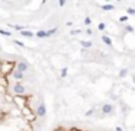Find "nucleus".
<instances>
[{"label": "nucleus", "mask_w": 135, "mask_h": 131, "mask_svg": "<svg viewBox=\"0 0 135 131\" xmlns=\"http://www.w3.org/2000/svg\"><path fill=\"white\" fill-rule=\"evenodd\" d=\"M12 76L16 79V80H22V79H23V73L18 72V70H13V72H12Z\"/></svg>", "instance_id": "nucleus-7"}, {"label": "nucleus", "mask_w": 135, "mask_h": 131, "mask_svg": "<svg viewBox=\"0 0 135 131\" xmlns=\"http://www.w3.org/2000/svg\"><path fill=\"white\" fill-rule=\"evenodd\" d=\"M70 34H71V35H79V34H82V31H80V29H73Z\"/></svg>", "instance_id": "nucleus-22"}, {"label": "nucleus", "mask_w": 135, "mask_h": 131, "mask_svg": "<svg viewBox=\"0 0 135 131\" xmlns=\"http://www.w3.org/2000/svg\"><path fill=\"white\" fill-rule=\"evenodd\" d=\"M35 37L36 38H48V34H47V31H44V29H39V31L35 34Z\"/></svg>", "instance_id": "nucleus-8"}, {"label": "nucleus", "mask_w": 135, "mask_h": 131, "mask_svg": "<svg viewBox=\"0 0 135 131\" xmlns=\"http://www.w3.org/2000/svg\"><path fill=\"white\" fill-rule=\"evenodd\" d=\"M36 115H38V117H45V115H47V106H45L44 102H41L39 105H38V108H36Z\"/></svg>", "instance_id": "nucleus-3"}, {"label": "nucleus", "mask_w": 135, "mask_h": 131, "mask_svg": "<svg viewBox=\"0 0 135 131\" xmlns=\"http://www.w3.org/2000/svg\"><path fill=\"white\" fill-rule=\"evenodd\" d=\"M115 131H123V130H122V127H116V128H115Z\"/></svg>", "instance_id": "nucleus-26"}, {"label": "nucleus", "mask_w": 135, "mask_h": 131, "mask_svg": "<svg viewBox=\"0 0 135 131\" xmlns=\"http://www.w3.org/2000/svg\"><path fill=\"white\" fill-rule=\"evenodd\" d=\"M0 51H2V50H0Z\"/></svg>", "instance_id": "nucleus-28"}, {"label": "nucleus", "mask_w": 135, "mask_h": 131, "mask_svg": "<svg viewBox=\"0 0 135 131\" xmlns=\"http://www.w3.org/2000/svg\"><path fill=\"white\" fill-rule=\"evenodd\" d=\"M93 114H94V109L91 108V109H89V111H87V112L84 114V115H86V117H91V115H93Z\"/></svg>", "instance_id": "nucleus-21"}, {"label": "nucleus", "mask_w": 135, "mask_h": 131, "mask_svg": "<svg viewBox=\"0 0 135 131\" xmlns=\"http://www.w3.org/2000/svg\"><path fill=\"white\" fill-rule=\"evenodd\" d=\"M125 31L126 32H131V34H132V32H135V28L132 25H125Z\"/></svg>", "instance_id": "nucleus-14"}, {"label": "nucleus", "mask_w": 135, "mask_h": 131, "mask_svg": "<svg viewBox=\"0 0 135 131\" xmlns=\"http://www.w3.org/2000/svg\"><path fill=\"white\" fill-rule=\"evenodd\" d=\"M60 74H61V77H67V74H68V69H67V67H63Z\"/></svg>", "instance_id": "nucleus-11"}, {"label": "nucleus", "mask_w": 135, "mask_h": 131, "mask_svg": "<svg viewBox=\"0 0 135 131\" xmlns=\"http://www.w3.org/2000/svg\"><path fill=\"white\" fill-rule=\"evenodd\" d=\"M28 69H29V64L26 61H19L18 64H16V69L15 70H18V72H20V73H25Z\"/></svg>", "instance_id": "nucleus-4"}, {"label": "nucleus", "mask_w": 135, "mask_h": 131, "mask_svg": "<svg viewBox=\"0 0 135 131\" xmlns=\"http://www.w3.org/2000/svg\"><path fill=\"white\" fill-rule=\"evenodd\" d=\"M132 82H134V83H135V74L132 76Z\"/></svg>", "instance_id": "nucleus-27"}, {"label": "nucleus", "mask_w": 135, "mask_h": 131, "mask_svg": "<svg viewBox=\"0 0 135 131\" xmlns=\"http://www.w3.org/2000/svg\"><path fill=\"white\" fill-rule=\"evenodd\" d=\"M58 6H60V7L66 6V0H60V2H58Z\"/></svg>", "instance_id": "nucleus-23"}, {"label": "nucleus", "mask_w": 135, "mask_h": 131, "mask_svg": "<svg viewBox=\"0 0 135 131\" xmlns=\"http://www.w3.org/2000/svg\"><path fill=\"white\" fill-rule=\"evenodd\" d=\"M98 28H99V31H105V29H106V23H105V22H100L98 25Z\"/></svg>", "instance_id": "nucleus-17"}, {"label": "nucleus", "mask_w": 135, "mask_h": 131, "mask_svg": "<svg viewBox=\"0 0 135 131\" xmlns=\"http://www.w3.org/2000/svg\"><path fill=\"white\" fill-rule=\"evenodd\" d=\"M82 45H83V50H87V48H90L93 44H91L90 41H82Z\"/></svg>", "instance_id": "nucleus-9"}, {"label": "nucleus", "mask_w": 135, "mask_h": 131, "mask_svg": "<svg viewBox=\"0 0 135 131\" xmlns=\"http://www.w3.org/2000/svg\"><path fill=\"white\" fill-rule=\"evenodd\" d=\"M84 25L86 26H90L91 25V19L89 18V16H86V18H84Z\"/></svg>", "instance_id": "nucleus-18"}, {"label": "nucleus", "mask_w": 135, "mask_h": 131, "mask_svg": "<svg viewBox=\"0 0 135 131\" xmlns=\"http://www.w3.org/2000/svg\"><path fill=\"white\" fill-rule=\"evenodd\" d=\"M15 45H18V47H20V48L25 47V44H23L22 41H18V39H15Z\"/></svg>", "instance_id": "nucleus-20"}, {"label": "nucleus", "mask_w": 135, "mask_h": 131, "mask_svg": "<svg viewBox=\"0 0 135 131\" xmlns=\"http://www.w3.org/2000/svg\"><path fill=\"white\" fill-rule=\"evenodd\" d=\"M113 4H103V6H102V9L103 10H113Z\"/></svg>", "instance_id": "nucleus-15"}, {"label": "nucleus", "mask_w": 135, "mask_h": 131, "mask_svg": "<svg viewBox=\"0 0 135 131\" xmlns=\"http://www.w3.org/2000/svg\"><path fill=\"white\" fill-rule=\"evenodd\" d=\"M119 21H121V22H126V21H128V16H121Z\"/></svg>", "instance_id": "nucleus-24"}, {"label": "nucleus", "mask_w": 135, "mask_h": 131, "mask_svg": "<svg viewBox=\"0 0 135 131\" xmlns=\"http://www.w3.org/2000/svg\"><path fill=\"white\" fill-rule=\"evenodd\" d=\"M128 76V69H122L119 72V77H126Z\"/></svg>", "instance_id": "nucleus-13"}, {"label": "nucleus", "mask_w": 135, "mask_h": 131, "mask_svg": "<svg viewBox=\"0 0 135 131\" xmlns=\"http://www.w3.org/2000/svg\"><path fill=\"white\" fill-rule=\"evenodd\" d=\"M113 111H115V108H113L112 103H103V106H102V114L103 115H110V114H113Z\"/></svg>", "instance_id": "nucleus-2"}, {"label": "nucleus", "mask_w": 135, "mask_h": 131, "mask_svg": "<svg viewBox=\"0 0 135 131\" xmlns=\"http://www.w3.org/2000/svg\"><path fill=\"white\" fill-rule=\"evenodd\" d=\"M20 35H22L23 38H34L35 37V34L31 32L29 29H23V31H20Z\"/></svg>", "instance_id": "nucleus-5"}, {"label": "nucleus", "mask_w": 135, "mask_h": 131, "mask_svg": "<svg viewBox=\"0 0 135 131\" xmlns=\"http://www.w3.org/2000/svg\"><path fill=\"white\" fill-rule=\"evenodd\" d=\"M102 41H103L105 44H106L107 47H112L113 45V42H112V39H110L109 37H107V35H102Z\"/></svg>", "instance_id": "nucleus-6"}, {"label": "nucleus", "mask_w": 135, "mask_h": 131, "mask_svg": "<svg viewBox=\"0 0 135 131\" xmlns=\"http://www.w3.org/2000/svg\"><path fill=\"white\" fill-rule=\"evenodd\" d=\"M126 13H128L129 16H135V9L134 7H128V9H126Z\"/></svg>", "instance_id": "nucleus-16"}, {"label": "nucleus", "mask_w": 135, "mask_h": 131, "mask_svg": "<svg viewBox=\"0 0 135 131\" xmlns=\"http://www.w3.org/2000/svg\"><path fill=\"white\" fill-rule=\"evenodd\" d=\"M10 26H12L15 31H23V29H25L23 26H20V25H10Z\"/></svg>", "instance_id": "nucleus-19"}, {"label": "nucleus", "mask_w": 135, "mask_h": 131, "mask_svg": "<svg viewBox=\"0 0 135 131\" xmlns=\"http://www.w3.org/2000/svg\"><path fill=\"white\" fill-rule=\"evenodd\" d=\"M0 35H3V37H12V32L6 31V29H0Z\"/></svg>", "instance_id": "nucleus-10"}, {"label": "nucleus", "mask_w": 135, "mask_h": 131, "mask_svg": "<svg viewBox=\"0 0 135 131\" xmlns=\"http://www.w3.org/2000/svg\"><path fill=\"white\" fill-rule=\"evenodd\" d=\"M25 92H26V87L23 86L22 83H15L13 84V93L15 95H25Z\"/></svg>", "instance_id": "nucleus-1"}, {"label": "nucleus", "mask_w": 135, "mask_h": 131, "mask_svg": "<svg viewBox=\"0 0 135 131\" xmlns=\"http://www.w3.org/2000/svg\"><path fill=\"white\" fill-rule=\"evenodd\" d=\"M57 31H58V28H51V29H48V31H47V34H48V38H50L51 35H54Z\"/></svg>", "instance_id": "nucleus-12"}, {"label": "nucleus", "mask_w": 135, "mask_h": 131, "mask_svg": "<svg viewBox=\"0 0 135 131\" xmlns=\"http://www.w3.org/2000/svg\"><path fill=\"white\" fill-rule=\"evenodd\" d=\"M86 35H93V32H91V29H86Z\"/></svg>", "instance_id": "nucleus-25"}]
</instances>
